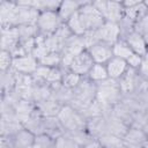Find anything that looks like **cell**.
<instances>
[{
    "mask_svg": "<svg viewBox=\"0 0 148 148\" xmlns=\"http://www.w3.org/2000/svg\"><path fill=\"white\" fill-rule=\"evenodd\" d=\"M46 139L45 138H39L38 140H36V145L34 146V148H49V141Z\"/></svg>",
    "mask_w": 148,
    "mask_h": 148,
    "instance_id": "2e32d148",
    "label": "cell"
},
{
    "mask_svg": "<svg viewBox=\"0 0 148 148\" xmlns=\"http://www.w3.org/2000/svg\"><path fill=\"white\" fill-rule=\"evenodd\" d=\"M60 9V16L64 18H69L72 15H74L79 9V5L76 2H72V1H65L61 3Z\"/></svg>",
    "mask_w": 148,
    "mask_h": 148,
    "instance_id": "30bf717a",
    "label": "cell"
},
{
    "mask_svg": "<svg viewBox=\"0 0 148 148\" xmlns=\"http://www.w3.org/2000/svg\"><path fill=\"white\" fill-rule=\"evenodd\" d=\"M126 65H127V62L125 59L117 58V57L111 58L108 62V66H106L108 75L111 77H119L125 72Z\"/></svg>",
    "mask_w": 148,
    "mask_h": 148,
    "instance_id": "52a82bcc",
    "label": "cell"
},
{
    "mask_svg": "<svg viewBox=\"0 0 148 148\" xmlns=\"http://www.w3.org/2000/svg\"><path fill=\"white\" fill-rule=\"evenodd\" d=\"M58 60L59 59H58V56L57 54H49V56H46L45 58L42 59L43 64H45V65H54Z\"/></svg>",
    "mask_w": 148,
    "mask_h": 148,
    "instance_id": "9a60e30c",
    "label": "cell"
},
{
    "mask_svg": "<svg viewBox=\"0 0 148 148\" xmlns=\"http://www.w3.org/2000/svg\"><path fill=\"white\" fill-rule=\"evenodd\" d=\"M13 65H14V67L17 71L24 72V73H30V72L37 71V62L30 56H24V57L15 58L14 61H13Z\"/></svg>",
    "mask_w": 148,
    "mask_h": 148,
    "instance_id": "8992f818",
    "label": "cell"
},
{
    "mask_svg": "<svg viewBox=\"0 0 148 148\" xmlns=\"http://www.w3.org/2000/svg\"><path fill=\"white\" fill-rule=\"evenodd\" d=\"M68 27L71 28V30L73 32H75L76 35H82L86 31V27L80 17L79 12H76L74 15H72L68 20Z\"/></svg>",
    "mask_w": 148,
    "mask_h": 148,
    "instance_id": "9c48e42d",
    "label": "cell"
},
{
    "mask_svg": "<svg viewBox=\"0 0 148 148\" xmlns=\"http://www.w3.org/2000/svg\"><path fill=\"white\" fill-rule=\"evenodd\" d=\"M92 58L90 57V54L86 53V52H82L80 54H77L76 57H74V59L72 60V64L69 65L73 73L75 74H83V73H87L91 69V67L94 66L92 65Z\"/></svg>",
    "mask_w": 148,
    "mask_h": 148,
    "instance_id": "7a4b0ae2",
    "label": "cell"
},
{
    "mask_svg": "<svg viewBox=\"0 0 148 148\" xmlns=\"http://www.w3.org/2000/svg\"><path fill=\"white\" fill-rule=\"evenodd\" d=\"M128 46L136 54H143L146 52V43L139 34H132L128 36Z\"/></svg>",
    "mask_w": 148,
    "mask_h": 148,
    "instance_id": "ba28073f",
    "label": "cell"
},
{
    "mask_svg": "<svg viewBox=\"0 0 148 148\" xmlns=\"http://www.w3.org/2000/svg\"><path fill=\"white\" fill-rule=\"evenodd\" d=\"M9 62H10L9 53L6 52V51H3V52L1 53V68H2V69H6V68L8 67V65H9Z\"/></svg>",
    "mask_w": 148,
    "mask_h": 148,
    "instance_id": "5bb4252c",
    "label": "cell"
},
{
    "mask_svg": "<svg viewBox=\"0 0 148 148\" xmlns=\"http://www.w3.org/2000/svg\"><path fill=\"white\" fill-rule=\"evenodd\" d=\"M112 54L113 52L111 51V49L103 44H95L90 47V57L97 64H102L110 60Z\"/></svg>",
    "mask_w": 148,
    "mask_h": 148,
    "instance_id": "5b68a950",
    "label": "cell"
},
{
    "mask_svg": "<svg viewBox=\"0 0 148 148\" xmlns=\"http://www.w3.org/2000/svg\"><path fill=\"white\" fill-rule=\"evenodd\" d=\"M112 52H113V54H114L117 58H121V59H125V60H127V59L134 53V52L132 51V49H131L128 45H125V44H123V43L116 44L114 47H113V50H112Z\"/></svg>",
    "mask_w": 148,
    "mask_h": 148,
    "instance_id": "7c38bea8",
    "label": "cell"
},
{
    "mask_svg": "<svg viewBox=\"0 0 148 148\" xmlns=\"http://www.w3.org/2000/svg\"><path fill=\"white\" fill-rule=\"evenodd\" d=\"M141 72L145 75H148V54L141 61Z\"/></svg>",
    "mask_w": 148,
    "mask_h": 148,
    "instance_id": "ac0fdd59",
    "label": "cell"
},
{
    "mask_svg": "<svg viewBox=\"0 0 148 148\" xmlns=\"http://www.w3.org/2000/svg\"><path fill=\"white\" fill-rule=\"evenodd\" d=\"M98 39H102L106 43H112L117 39V36L119 34V28L113 22H108L103 24L99 29L96 31Z\"/></svg>",
    "mask_w": 148,
    "mask_h": 148,
    "instance_id": "3957f363",
    "label": "cell"
},
{
    "mask_svg": "<svg viewBox=\"0 0 148 148\" xmlns=\"http://www.w3.org/2000/svg\"><path fill=\"white\" fill-rule=\"evenodd\" d=\"M89 75L92 80L95 81H101V80H105L109 75H108V71L106 67L102 66L101 64H96L91 67V69L89 71Z\"/></svg>",
    "mask_w": 148,
    "mask_h": 148,
    "instance_id": "8fae6325",
    "label": "cell"
},
{
    "mask_svg": "<svg viewBox=\"0 0 148 148\" xmlns=\"http://www.w3.org/2000/svg\"><path fill=\"white\" fill-rule=\"evenodd\" d=\"M58 23H59V16L56 15V13H53L51 10L44 12L38 17L39 28L45 30V31H47V32H51V31L56 30L57 27H58Z\"/></svg>",
    "mask_w": 148,
    "mask_h": 148,
    "instance_id": "277c9868",
    "label": "cell"
},
{
    "mask_svg": "<svg viewBox=\"0 0 148 148\" xmlns=\"http://www.w3.org/2000/svg\"><path fill=\"white\" fill-rule=\"evenodd\" d=\"M141 61H142L141 56H140V54H136V53H133V54L126 60V62H128L132 67H138V66H140V65H141Z\"/></svg>",
    "mask_w": 148,
    "mask_h": 148,
    "instance_id": "4fadbf2b",
    "label": "cell"
},
{
    "mask_svg": "<svg viewBox=\"0 0 148 148\" xmlns=\"http://www.w3.org/2000/svg\"><path fill=\"white\" fill-rule=\"evenodd\" d=\"M80 17L86 27V29H99L103 25V15L96 9L94 5L84 6L79 10Z\"/></svg>",
    "mask_w": 148,
    "mask_h": 148,
    "instance_id": "6da1fadb",
    "label": "cell"
},
{
    "mask_svg": "<svg viewBox=\"0 0 148 148\" xmlns=\"http://www.w3.org/2000/svg\"><path fill=\"white\" fill-rule=\"evenodd\" d=\"M77 80H79L77 74L72 73V74H69V75L66 77V83H67V84H69V86H74V84H76Z\"/></svg>",
    "mask_w": 148,
    "mask_h": 148,
    "instance_id": "e0dca14e",
    "label": "cell"
}]
</instances>
